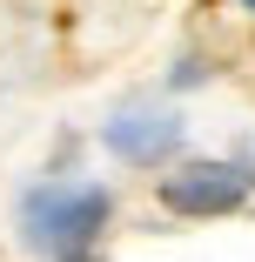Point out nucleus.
<instances>
[{
	"label": "nucleus",
	"mask_w": 255,
	"mask_h": 262,
	"mask_svg": "<svg viewBox=\"0 0 255 262\" xmlns=\"http://www.w3.org/2000/svg\"><path fill=\"white\" fill-rule=\"evenodd\" d=\"M248 7H255V0H248Z\"/></svg>",
	"instance_id": "39448f33"
},
{
	"label": "nucleus",
	"mask_w": 255,
	"mask_h": 262,
	"mask_svg": "<svg viewBox=\"0 0 255 262\" xmlns=\"http://www.w3.org/2000/svg\"><path fill=\"white\" fill-rule=\"evenodd\" d=\"M67 262H94V255H67Z\"/></svg>",
	"instance_id": "20e7f679"
},
{
	"label": "nucleus",
	"mask_w": 255,
	"mask_h": 262,
	"mask_svg": "<svg viewBox=\"0 0 255 262\" xmlns=\"http://www.w3.org/2000/svg\"><path fill=\"white\" fill-rule=\"evenodd\" d=\"M175 141H181V128H175V115H148V108H128V115H114V128H108V148L121 155V162H161V155H175Z\"/></svg>",
	"instance_id": "7ed1b4c3"
},
{
	"label": "nucleus",
	"mask_w": 255,
	"mask_h": 262,
	"mask_svg": "<svg viewBox=\"0 0 255 262\" xmlns=\"http://www.w3.org/2000/svg\"><path fill=\"white\" fill-rule=\"evenodd\" d=\"M161 202L175 215H228V208L248 202V175L235 162H188L161 182Z\"/></svg>",
	"instance_id": "f03ea898"
},
{
	"label": "nucleus",
	"mask_w": 255,
	"mask_h": 262,
	"mask_svg": "<svg viewBox=\"0 0 255 262\" xmlns=\"http://www.w3.org/2000/svg\"><path fill=\"white\" fill-rule=\"evenodd\" d=\"M108 195L101 188H34L27 195V208H20V229H27V242L34 249H61V262L67 255H87V235L108 222Z\"/></svg>",
	"instance_id": "f257e3e1"
}]
</instances>
